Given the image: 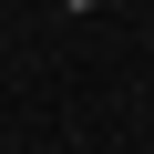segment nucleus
I'll use <instances>...</instances> for the list:
<instances>
[{
  "instance_id": "1",
  "label": "nucleus",
  "mask_w": 154,
  "mask_h": 154,
  "mask_svg": "<svg viewBox=\"0 0 154 154\" xmlns=\"http://www.w3.org/2000/svg\"><path fill=\"white\" fill-rule=\"evenodd\" d=\"M62 11H72V21H82V11H103V0H62Z\"/></svg>"
}]
</instances>
